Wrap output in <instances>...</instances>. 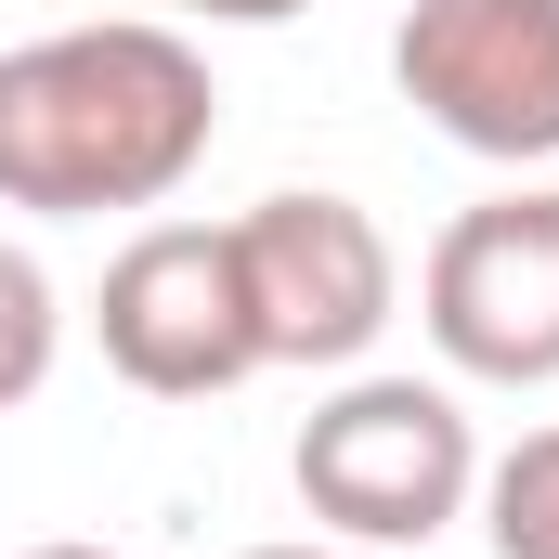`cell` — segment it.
I'll return each mask as SVG.
<instances>
[{
    "label": "cell",
    "instance_id": "cell-1",
    "mask_svg": "<svg viewBox=\"0 0 559 559\" xmlns=\"http://www.w3.org/2000/svg\"><path fill=\"white\" fill-rule=\"evenodd\" d=\"M222 143V79L169 13H92L0 52V209L105 222L169 209Z\"/></svg>",
    "mask_w": 559,
    "mask_h": 559
},
{
    "label": "cell",
    "instance_id": "cell-2",
    "mask_svg": "<svg viewBox=\"0 0 559 559\" xmlns=\"http://www.w3.org/2000/svg\"><path fill=\"white\" fill-rule=\"evenodd\" d=\"M286 481L312 508V534L338 547H378V559H417L429 534H455L481 508V429L442 378H338L299 442H286Z\"/></svg>",
    "mask_w": 559,
    "mask_h": 559
},
{
    "label": "cell",
    "instance_id": "cell-3",
    "mask_svg": "<svg viewBox=\"0 0 559 559\" xmlns=\"http://www.w3.org/2000/svg\"><path fill=\"white\" fill-rule=\"evenodd\" d=\"M235 274H248V312H261V365H312V378H352L404 312V261H391L378 209L325 195V182H286L261 209H235Z\"/></svg>",
    "mask_w": 559,
    "mask_h": 559
},
{
    "label": "cell",
    "instance_id": "cell-4",
    "mask_svg": "<svg viewBox=\"0 0 559 559\" xmlns=\"http://www.w3.org/2000/svg\"><path fill=\"white\" fill-rule=\"evenodd\" d=\"M92 338L143 404H209L261 378V312L235 274V222H143L92 286Z\"/></svg>",
    "mask_w": 559,
    "mask_h": 559
},
{
    "label": "cell",
    "instance_id": "cell-5",
    "mask_svg": "<svg viewBox=\"0 0 559 559\" xmlns=\"http://www.w3.org/2000/svg\"><path fill=\"white\" fill-rule=\"evenodd\" d=\"M429 352L481 391H547L559 378V182H508L455 209L417 261Z\"/></svg>",
    "mask_w": 559,
    "mask_h": 559
},
{
    "label": "cell",
    "instance_id": "cell-6",
    "mask_svg": "<svg viewBox=\"0 0 559 559\" xmlns=\"http://www.w3.org/2000/svg\"><path fill=\"white\" fill-rule=\"evenodd\" d=\"M391 79L455 156L547 169L559 156V0H404Z\"/></svg>",
    "mask_w": 559,
    "mask_h": 559
},
{
    "label": "cell",
    "instance_id": "cell-7",
    "mask_svg": "<svg viewBox=\"0 0 559 559\" xmlns=\"http://www.w3.org/2000/svg\"><path fill=\"white\" fill-rule=\"evenodd\" d=\"M481 534L495 559H559V429H521L508 455H481Z\"/></svg>",
    "mask_w": 559,
    "mask_h": 559
},
{
    "label": "cell",
    "instance_id": "cell-8",
    "mask_svg": "<svg viewBox=\"0 0 559 559\" xmlns=\"http://www.w3.org/2000/svg\"><path fill=\"white\" fill-rule=\"evenodd\" d=\"M52 352H66V299H52V274L0 235V417L52 391Z\"/></svg>",
    "mask_w": 559,
    "mask_h": 559
},
{
    "label": "cell",
    "instance_id": "cell-9",
    "mask_svg": "<svg viewBox=\"0 0 559 559\" xmlns=\"http://www.w3.org/2000/svg\"><path fill=\"white\" fill-rule=\"evenodd\" d=\"M169 13H209V26H286V13H312V0H169Z\"/></svg>",
    "mask_w": 559,
    "mask_h": 559
},
{
    "label": "cell",
    "instance_id": "cell-10",
    "mask_svg": "<svg viewBox=\"0 0 559 559\" xmlns=\"http://www.w3.org/2000/svg\"><path fill=\"white\" fill-rule=\"evenodd\" d=\"M248 559H378V547H338V534H299V547H248Z\"/></svg>",
    "mask_w": 559,
    "mask_h": 559
},
{
    "label": "cell",
    "instance_id": "cell-11",
    "mask_svg": "<svg viewBox=\"0 0 559 559\" xmlns=\"http://www.w3.org/2000/svg\"><path fill=\"white\" fill-rule=\"evenodd\" d=\"M26 559H118V547H92V534H52V547H26Z\"/></svg>",
    "mask_w": 559,
    "mask_h": 559
}]
</instances>
